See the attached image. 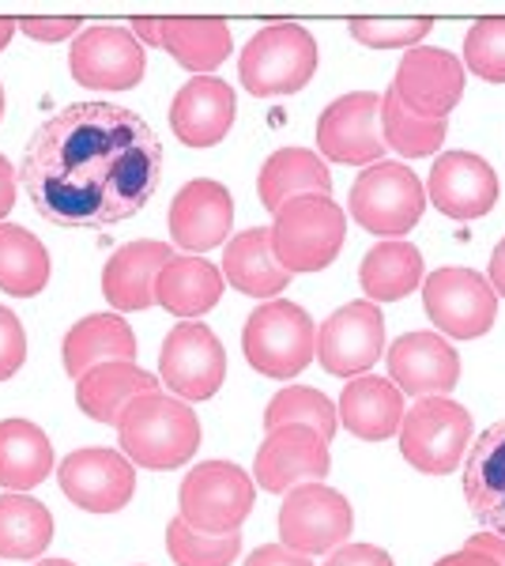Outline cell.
<instances>
[{
    "instance_id": "cell-4",
    "label": "cell",
    "mask_w": 505,
    "mask_h": 566,
    "mask_svg": "<svg viewBox=\"0 0 505 566\" xmlns=\"http://www.w3.org/2000/svg\"><path fill=\"white\" fill-rule=\"evenodd\" d=\"M272 253L283 269L320 272L336 261L347 239V216L333 197H298L287 200L272 216Z\"/></svg>"
},
{
    "instance_id": "cell-12",
    "label": "cell",
    "mask_w": 505,
    "mask_h": 566,
    "mask_svg": "<svg viewBox=\"0 0 505 566\" xmlns=\"http://www.w3.org/2000/svg\"><path fill=\"white\" fill-rule=\"evenodd\" d=\"M57 483L72 506L87 510V514H117L136 495V464L122 450L87 446V450H72L61 461Z\"/></svg>"
},
{
    "instance_id": "cell-24",
    "label": "cell",
    "mask_w": 505,
    "mask_h": 566,
    "mask_svg": "<svg viewBox=\"0 0 505 566\" xmlns=\"http://www.w3.org/2000/svg\"><path fill=\"white\" fill-rule=\"evenodd\" d=\"M103 363H136V336L117 314H87L64 333L61 367L72 381Z\"/></svg>"
},
{
    "instance_id": "cell-13",
    "label": "cell",
    "mask_w": 505,
    "mask_h": 566,
    "mask_svg": "<svg viewBox=\"0 0 505 566\" xmlns=\"http://www.w3.org/2000/svg\"><path fill=\"white\" fill-rule=\"evenodd\" d=\"M69 72L91 91H133L148 72V53L128 27H87L69 50Z\"/></svg>"
},
{
    "instance_id": "cell-11",
    "label": "cell",
    "mask_w": 505,
    "mask_h": 566,
    "mask_svg": "<svg viewBox=\"0 0 505 566\" xmlns=\"http://www.w3.org/2000/svg\"><path fill=\"white\" fill-rule=\"evenodd\" d=\"M351 502L328 483H302L280 506V536L298 555L336 552L351 536Z\"/></svg>"
},
{
    "instance_id": "cell-43",
    "label": "cell",
    "mask_w": 505,
    "mask_h": 566,
    "mask_svg": "<svg viewBox=\"0 0 505 566\" xmlns=\"http://www.w3.org/2000/svg\"><path fill=\"white\" fill-rule=\"evenodd\" d=\"M23 34H31L34 42H64L80 31V20L64 15V20H15Z\"/></svg>"
},
{
    "instance_id": "cell-14",
    "label": "cell",
    "mask_w": 505,
    "mask_h": 566,
    "mask_svg": "<svg viewBox=\"0 0 505 566\" xmlns=\"http://www.w3.org/2000/svg\"><path fill=\"white\" fill-rule=\"evenodd\" d=\"M317 148L325 159L347 163V167H374V163H381V95L351 91V95L328 103L317 122Z\"/></svg>"
},
{
    "instance_id": "cell-17",
    "label": "cell",
    "mask_w": 505,
    "mask_h": 566,
    "mask_svg": "<svg viewBox=\"0 0 505 566\" xmlns=\"http://www.w3.org/2000/svg\"><path fill=\"white\" fill-rule=\"evenodd\" d=\"M333 458H328V442L314 427H275L261 442L253 461V480L272 495L295 491L302 483H320L328 476Z\"/></svg>"
},
{
    "instance_id": "cell-30",
    "label": "cell",
    "mask_w": 505,
    "mask_h": 566,
    "mask_svg": "<svg viewBox=\"0 0 505 566\" xmlns=\"http://www.w3.org/2000/svg\"><path fill=\"white\" fill-rule=\"evenodd\" d=\"M53 472V442L31 419H0V488L23 491L39 488Z\"/></svg>"
},
{
    "instance_id": "cell-26",
    "label": "cell",
    "mask_w": 505,
    "mask_h": 566,
    "mask_svg": "<svg viewBox=\"0 0 505 566\" xmlns=\"http://www.w3.org/2000/svg\"><path fill=\"white\" fill-rule=\"evenodd\" d=\"M223 280L234 291L253 298H275L291 287V272L275 261L272 253V231L269 227H250L234 234L223 250Z\"/></svg>"
},
{
    "instance_id": "cell-40",
    "label": "cell",
    "mask_w": 505,
    "mask_h": 566,
    "mask_svg": "<svg viewBox=\"0 0 505 566\" xmlns=\"http://www.w3.org/2000/svg\"><path fill=\"white\" fill-rule=\"evenodd\" d=\"M27 363L23 322L8 306H0V381H8Z\"/></svg>"
},
{
    "instance_id": "cell-6",
    "label": "cell",
    "mask_w": 505,
    "mask_h": 566,
    "mask_svg": "<svg viewBox=\"0 0 505 566\" xmlns=\"http://www.w3.org/2000/svg\"><path fill=\"white\" fill-rule=\"evenodd\" d=\"M472 450V412L449 397H422L400 423V453L422 476H449Z\"/></svg>"
},
{
    "instance_id": "cell-39",
    "label": "cell",
    "mask_w": 505,
    "mask_h": 566,
    "mask_svg": "<svg viewBox=\"0 0 505 566\" xmlns=\"http://www.w3.org/2000/svg\"><path fill=\"white\" fill-rule=\"evenodd\" d=\"M351 39L374 50H403L419 45L430 34L434 20H351Z\"/></svg>"
},
{
    "instance_id": "cell-44",
    "label": "cell",
    "mask_w": 505,
    "mask_h": 566,
    "mask_svg": "<svg viewBox=\"0 0 505 566\" xmlns=\"http://www.w3.org/2000/svg\"><path fill=\"white\" fill-rule=\"evenodd\" d=\"M245 566H314V559H309V555L291 552L287 544H264V547H256L250 559H245Z\"/></svg>"
},
{
    "instance_id": "cell-2",
    "label": "cell",
    "mask_w": 505,
    "mask_h": 566,
    "mask_svg": "<svg viewBox=\"0 0 505 566\" xmlns=\"http://www.w3.org/2000/svg\"><path fill=\"white\" fill-rule=\"evenodd\" d=\"M117 446L136 469L173 472L200 450V419L173 392H144L117 419Z\"/></svg>"
},
{
    "instance_id": "cell-21",
    "label": "cell",
    "mask_w": 505,
    "mask_h": 566,
    "mask_svg": "<svg viewBox=\"0 0 505 566\" xmlns=\"http://www.w3.org/2000/svg\"><path fill=\"white\" fill-rule=\"evenodd\" d=\"M238 98L234 87L219 76H197L173 95L170 103V129L189 148H211L234 125Z\"/></svg>"
},
{
    "instance_id": "cell-35",
    "label": "cell",
    "mask_w": 505,
    "mask_h": 566,
    "mask_svg": "<svg viewBox=\"0 0 505 566\" xmlns=\"http://www.w3.org/2000/svg\"><path fill=\"white\" fill-rule=\"evenodd\" d=\"M449 122L445 117H419L400 103L397 95H381V140L385 148H392L403 159H422V155H434L445 144Z\"/></svg>"
},
{
    "instance_id": "cell-16",
    "label": "cell",
    "mask_w": 505,
    "mask_h": 566,
    "mask_svg": "<svg viewBox=\"0 0 505 566\" xmlns=\"http://www.w3.org/2000/svg\"><path fill=\"white\" fill-rule=\"evenodd\" d=\"M392 95L419 117H445L464 95V61L438 45H415L403 53Z\"/></svg>"
},
{
    "instance_id": "cell-36",
    "label": "cell",
    "mask_w": 505,
    "mask_h": 566,
    "mask_svg": "<svg viewBox=\"0 0 505 566\" xmlns=\"http://www.w3.org/2000/svg\"><path fill=\"white\" fill-rule=\"evenodd\" d=\"M314 427V431L333 442L336 438V427H339V416H336V405L317 389H306V386H287L280 389L275 397L269 400L264 408V427L275 431V427Z\"/></svg>"
},
{
    "instance_id": "cell-32",
    "label": "cell",
    "mask_w": 505,
    "mask_h": 566,
    "mask_svg": "<svg viewBox=\"0 0 505 566\" xmlns=\"http://www.w3.org/2000/svg\"><path fill=\"white\" fill-rule=\"evenodd\" d=\"M162 50L189 72H215L231 57L234 39L223 20H162Z\"/></svg>"
},
{
    "instance_id": "cell-20",
    "label": "cell",
    "mask_w": 505,
    "mask_h": 566,
    "mask_svg": "<svg viewBox=\"0 0 505 566\" xmlns=\"http://www.w3.org/2000/svg\"><path fill=\"white\" fill-rule=\"evenodd\" d=\"M392 386L408 397H445L461 381V359L438 333H408L389 348Z\"/></svg>"
},
{
    "instance_id": "cell-33",
    "label": "cell",
    "mask_w": 505,
    "mask_h": 566,
    "mask_svg": "<svg viewBox=\"0 0 505 566\" xmlns=\"http://www.w3.org/2000/svg\"><path fill=\"white\" fill-rule=\"evenodd\" d=\"M53 541V514L31 495H0V559H42Z\"/></svg>"
},
{
    "instance_id": "cell-45",
    "label": "cell",
    "mask_w": 505,
    "mask_h": 566,
    "mask_svg": "<svg viewBox=\"0 0 505 566\" xmlns=\"http://www.w3.org/2000/svg\"><path fill=\"white\" fill-rule=\"evenodd\" d=\"M15 175H20V170H12V163L0 155V219L12 212V205H15Z\"/></svg>"
},
{
    "instance_id": "cell-5",
    "label": "cell",
    "mask_w": 505,
    "mask_h": 566,
    "mask_svg": "<svg viewBox=\"0 0 505 566\" xmlns=\"http://www.w3.org/2000/svg\"><path fill=\"white\" fill-rule=\"evenodd\" d=\"M317 72V42L302 23H269L242 50L238 76L256 98L295 95Z\"/></svg>"
},
{
    "instance_id": "cell-1",
    "label": "cell",
    "mask_w": 505,
    "mask_h": 566,
    "mask_svg": "<svg viewBox=\"0 0 505 566\" xmlns=\"http://www.w3.org/2000/svg\"><path fill=\"white\" fill-rule=\"evenodd\" d=\"M20 181L57 227H114L144 212L162 181V144L140 114L72 103L27 140Z\"/></svg>"
},
{
    "instance_id": "cell-7",
    "label": "cell",
    "mask_w": 505,
    "mask_h": 566,
    "mask_svg": "<svg viewBox=\"0 0 505 566\" xmlns=\"http://www.w3.org/2000/svg\"><path fill=\"white\" fill-rule=\"evenodd\" d=\"M256 506L253 480L238 469L234 461H204L181 480L178 510L181 522L192 525L197 533H238L245 517Z\"/></svg>"
},
{
    "instance_id": "cell-37",
    "label": "cell",
    "mask_w": 505,
    "mask_h": 566,
    "mask_svg": "<svg viewBox=\"0 0 505 566\" xmlns=\"http://www.w3.org/2000/svg\"><path fill=\"white\" fill-rule=\"evenodd\" d=\"M167 552L173 566H231L242 555V536L238 533H197L181 517H173L167 525Z\"/></svg>"
},
{
    "instance_id": "cell-41",
    "label": "cell",
    "mask_w": 505,
    "mask_h": 566,
    "mask_svg": "<svg viewBox=\"0 0 505 566\" xmlns=\"http://www.w3.org/2000/svg\"><path fill=\"white\" fill-rule=\"evenodd\" d=\"M434 566H505V536L480 533V536H472L461 552L445 555V559H438Z\"/></svg>"
},
{
    "instance_id": "cell-8",
    "label": "cell",
    "mask_w": 505,
    "mask_h": 566,
    "mask_svg": "<svg viewBox=\"0 0 505 566\" xmlns=\"http://www.w3.org/2000/svg\"><path fill=\"white\" fill-rule=\"evenodd\" d=\"M427 189L403 163H374L351 186V216L370 234L403 239L422 219Z\"/></svg>"
},
{
    "instance_id": "cell-19",
    "label": "cell",
    "mask_w": 505,
    "mask_h": 566,
    "mask_svg": "<svg viewBox=\"0 0 505 566\" xmlns=\"http://www.w3.org/2000/svg\"><path fill=\"white\" fill-rule=\"evenodd\" d=\"M234 227V197L223 181L192 178L189 186L178 189L170 205V234L173 245L189 253H204L223 245V239Z\"/></svg>"
},
{
    "instance_id": "cell-3",
    "label": "cell",
    "mask_w": 505,
    "mask_h": 566,
    "mask_svg": "<svg viewBox=\"0 0 505 566\" xmlns=\"http://www.w3.org/2000/svg\"><path fill=\"white\" fill-rule=\"evenodd\" d=\"M242 352L245 363L264 378H298L317 355L314 317L291 298H269L242 325Z\"/></svg>"
},
{
    "instance_id": "cell-28",
    "label": "cell",
    "mask_w": 505,
    "mask_h": 566,
    "mask_svg": "<svg viewBox=\"0 0 505 566\" xmlns=\"http://www.w3.org/2000/svg\"><path fill=\"white\" fill-rule=\"evenodd\" d=\"M159 389V378L148 374L136 363H103V367L87 370L76 381V405L84 408L87 419L95 423H114L136 397Z\"/></svg>"
},
{
    "instance_id": "cell-29",
    "label": "cell",
    "mask_w": 505,
    "mask_h": 566,
    "mask_svg": "<svg viewBox=\"0 0 505 566\" xmlns=\"http://www.w3.org/2000/svg\"><path fill=\"white\" fill-rule=\"evenodd\" d=\"M223 298V269L204 258H173L155 280V303L173 317H200Z\"/></svg>"
},
{
    "instance_id": "cell-49",
    "label": "cell",
    "mask_w": 505,
    "mask_h": 566,
    "mask_svg": "<svg viewBox=\"0 0 505 566\" xmlns=\"http://www.w3.org/2000/svg\"><path fill=\"white\" fill-rule=\"evenodd\" d=\"M39 566H76V563H69V559H42Z\"/></svg>"
},
{
    "instance_id": "cell-25",
    "label": "cell",
    "mask_w": 505,
    "mask_h": 566,
    "mask_svg": "<svg viewBox=\"0 0 505 566\" xmlns=\"http://www.w3.org/2000/svg\"><path fill=\"white\" fill-rule=\"evenodd\" d=\"M339 423L362 442H385L403 423V392L389 378L378 374H358L344 386V397L336 405Z\"/></svg>"
},
{
    "instance_id": "cell-27",
    "label": "cell",
    "mask_w": 505,
    "mask_h": 566,
    "mask_svg": "<svg viewBox=\"0 0 505 566\" xmlns=\"http://www.w3.org/2000/svg\"><path fill=\"white\" fill-rule=\"evenodd\" d=\"M256 193H261V205L275 216L287 200L328 197L333 193V175H328L325 159L309 148H280L261 167Z\"/></svg>"
},
{
    "instance_id": "cell-9",
    "label": "cell",
    "mask_w": 505,
    "mask_h": 566,
    "mask_svg": "<svg viewBox=\"0 0 505 566\" xmlns=\"http://www.w3.org/2000/svg\"><path fill=\"white\" fill-rule=\"evenodd\" d=\"M422 306L427 317L453 340H475L491 333L498 317V295L486 276L472 269H438L422 280Z\"/></svg>"
},
{
    "instance_id": "cell-15",
    "label": "cell",
    "mask_w": 505,
    "mask_h": 566,
    "mask_svg": "<svg viewBox=\"0 0 505 566\" xmlns=\"http://www.w3.org/2000/svg\"><path fill=\"white\" fill-rule=\"evenodd\" d=\"M385 355V317L378 303L358 298L328 314L317 328V359L328 374L358 378Z\"/></svg>"
},
{
    "instance_id": "cell-18",
    "label": "cell",
    "mask_w": 505,
    "mask_h": 566,
    "mask_svg": "<svg viewBox=\"0 0 505 566\" xmlns=\"http://www.w3.org/2000/svg\"><path fill=\"white\" fill-rule=\"evenodd\" d=\"M434 208L449 219H480L498 205V175L475 151H445L427 178Z\"/></svg>"
},
{
    "instance_id": "cell-42",
    "label": "cell",
    "mask_w": 505,
    "mask_h": 566,
    "mask_svg": "<svg viewBox=\"0 0 505 566\" xmlns=\"http://www.w3.org/2000/svg\"><path fill=\"white\" fill-rule=\"evenodd\" d=\"M325 566H392V559L389 552H381L374 544H344L328 555Z\"/></svg>"
},
{
    "instance_id": "cell-10",
    "label": "cell",
    "mask_w": 505,
    "mask_h": 566,
    "mask_svg": "<svg viewBox=\"0 0 505 566\" xmlns=\"http://www.w3.org/2000/svg\"><path fill=\"white\" fill-rule=\"evenodd\" d=\"M227 378V352L208 325H173L159 352V381L178 400H211Z\"/></svg>"
},
{
    "instance_id": "cell-46",
    "label": "cell",
    "mask_w": 505,
    "mask_h": 566,
    "mask_svg": "<svg viewBox=\"0 0 505 566\" xmlns=\"http://www.w3.org/2000/svg\"><path fill=\"white\" fill-rule=\"evenodd\" d=\"M486 283L494 287V295L505 298V239L494 245V253H491V264H486Z\"/></svg>"
},
{
    "instance_id": "cell-34",
    "label": "cell",
    "mask_w": 505,
    "mask_h": 566,
    "mask_svg": "<svg viewBox=\"0 0 505 566\" xmlns=\"http://www.w3.org/2000/svg\"><path fill=\"white\" fill-rule=\"evenodd\" d=\"M50 283V253L27 227L0 223V291L12 298H34Z\"/></svg>"
},
{
    "instance_id": "cell-48",
    "label": "cell",
    "mask_w": 505,
    "mask_h": 566,
    "mask_svg": "<svg viewBox=\"0 0 505 566\" xmlns=\"http://www.w3.org/2000/svg\"><path fill=\"white\" fill-rule=\"evenodd\" d=\"M15 31H20V27H15V20H0V50H4V45L12 42Z\"/></svg>"
},
{
    "instance_id": "cell-23",
    "label": "cell",
    "mask_w": 505,
    "mask_h": 566,
    "mask_svg": "<svg viewBox=\"0 0 505 566\" xmlns=\"http://www.w3.org/2000/svg\"><path fill=\"white\" fill-rule=\"evenodd\" d=\"M173 261V250L167 242H128L122 250H114V258L103 269V295L106 303L122 314L133 310H148L155 306V280L159 272Z\"/></svg>"
},
{
    "instance_id": "cell-50",
    "label": "cell",
    "mask_w": 505,
    "mask_h": 566,
    "mask_svg": "<svg viewBox=\"0 0 505 566\" xmlns=\"http://www.w3.org/2000/svg\"><path fill=\"white\" fill-rule=\"evenodd\" d=\"M0 117H4V87H0Z\"/></svg>"
},
{
    "instance_id": "cell-31",
    "label": "cell",
    "mask_w": 505,
    "mask_h": 566,
    "mask_svg": "<svg viewBox=\"0 0 505 566\" xmlns=\"http://www.w3.org/2000/svg\"><path fill=\"white\" fill-rule=\"evenodd\" d=\"M358 283L370 303H397L422 283V253L408 239H385L362 258Z\"/></svg>"
},
{
    "instance_id": "cell-38",
    "label": "cell",
    "mask_w": 505,
    "mask_h": 566,
    "mask_svg": "<svg viewBox=\"0 0 505 566\" xmlns=\"http://www.w3.org/2000/svg\"><path fill=\"white\" fill-rule=\"evenodd\" d=\"M464 65L486 84H505V20H480L464 34Z\"/></svg>"
},
{
    "instance_id": "cell-47",
    "label": "cell",
    "mask_w": 505,
    "mask_h": 566,
    "mask_svg": "<svg viewBox=\"0 0 505 566\" xmlns=\"http://www.w3.org/2000/svg\"><path fill=\"white\" fill-rule=\"evenodd\" d=\"M128 31L140 45H162V20H133Z\"/></svg>"
},
{
    "instance_id": "cell-22",
    "label": "cell",
    "mask_w": 505,
    "mask_h": 566,
    "mask_svg": "<svg viewBox=\"0 0 505 566\" xmlns=\"http://www.w3.org/2000/svg\"><path fill=\"white\" fill-rule=\"evenodd\" d=\"M464 499L475 522L491 528L494 536H505V419L486 427L467 450Z\"/></svg>"
}]
</instances>
